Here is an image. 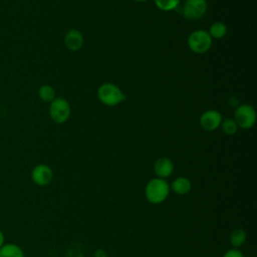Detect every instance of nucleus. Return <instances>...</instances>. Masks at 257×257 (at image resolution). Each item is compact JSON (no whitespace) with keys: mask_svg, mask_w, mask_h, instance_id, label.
<instances>
[{"mask_svg":"<svg viewBox=\"0 0 257 257\" xmlns=\"http://www.w3.org/2000/svg\"><path fill=\"white\" fill-rule=\"evenodd\" d=\"M38 96L44 102H51L55 96V89L49 84H43L38 88Z\"/></svg>","mask_w":257,"mask_h":257,"instance_id":"4468645a","label":"nucleus"},{"mask_svg":"<svg viewBox=\"0 0 257 257\" xmlns=\"http://www.w3.org/2000/svg\"><path fill=\"white\" fill-rule=\"evenodd\" d=\"M52 178H53L52 170L47 165L39 164L32 169L31 179L33 183L38 186H41V187L47 186L52 181Z\"/></svg>","mask_w":257,"mask_h":257,"instance_id":"6e6552de","label":"nucleus"},{"mask_svg":"<svg viewBox=\"0 0 257 257\" xmlns=\"http://www.w3.org/2000/svg\"><path fill=\"white\" fill-rule=\"evenodd\" d=\"M222 114L215 109H208L200 116V125L203 130L213 132L217 130L222 122Z\"/></svg>","mask_w":257,"mask_h":257,"instance_id":"0eeeda50","label":"nucleus"},{"mask_svg":"<svg viewBox=\"0 0 257 257\" xmlns=\"http://www.w3.org/2000/svg\"><path fill=\"white\" fill-rule=\"evenodd\" d=\"M170 189H172L173 192L178 195H186L191 191L192 184L188 178L178 177L172 182Z\"/></svg>","mask_w":257,"mask_h":257,"instance_id":"9b49d317","label":"nucleus"},{"mask_svg":"<svg viewBox=\"0 0 257 257\" xmlns=\"http://www.w3.org/2000/svg\"><path fill=\"white\" fill-rule=\"evenodd\" d=\"M154 171L158 178L167 179L174 172V164L173 162L166 157L159 158L154 165Z\"/></svg>","mask_w":257,"mask_h":257,"instance_id":"1a4fd4ad","label":"nucleus"},{"mask_svg":"<svg viewBox=\"0 0 257 257\" xmlns=\"http://www.w3.org/2000/svg\"><path fill=\"white\" fill-rule=\"evenodd\" d=\"M238 127L248 130L254 126L256 122L255 108L250 104H240L236 107L234 118Z\"/></svg>","mask_w":257,"mask_h":257,"instance_id":"39448f33","label":"nucleus"},{"mask_svg":"<svg viewBox=\"0 0 257 257\" xmlns=\"http://www.w3.org/2000/svg\"><path fill=\"white\" fill-rule=\"evenodd\" d=\"M220 126H221L222 131L228 136H232V135L236 134V132L238 130V125L233 118H226V119L222 120Z\"/></svg>","mask_w":257,"mask_h":257,"instance_id":"f3484780","label":"nucleus"},{"mask_svg":"<svg viewBox=\"0 0 257 257\" xmlns=\"http://www.w3.org/2000/svg\"><path fill=\"white\" fill-rule=\"evenodd\" d=\"M49 116L55 123H64L70 116V104L62 97H55L49 104Z\"/></svg>","mask_w":257,"mask_h":257,"instance_id":"20e7f679","label":"nucleus"},{"mask_svg":"<svg viewBox=\"0 0 257 257\" xmlns=\"http://www.w3.org/2000/svg\"><path fill=\"white\" fill-rule=\"evenodd\" d=\"M0 257H25V256L20 246L13 243H7V244H3L2 247L0 248Z\"/></svg>","mask_w":257,"mask_h":257,"instance_id":"f8f14e48","label":"nucleus"},{"mask_svg":"<svg viewBox=\"0 0 257 257\" xmlns=\"http://www.w3.org/2000/svg\"><path fill=\"white\" fill-rule=\"evenodd\" d=\"M154 1L156 6L163 11L174 10L180 4V0H154Z\"/></svg>","mask_w":257,"mask_h":257,"instance_id":"dca6fc26","label":"nucleus"},{"mask_svg":"<svg viewBox=\"0 0 257 257\" xmlns=\"http://www.w3.org/2000/svg\"><path fill=\"white\" fill-rule=\"evenodd\" d=\"M208 10L206 0H186L182 8L183 16L189 20H197L205 16Z\"/></svg>","mask_w":257,"mask_h":257,"instance_id":"423d86ee","label":"nucleus"},{"mask_svg":"<svg viewBox=\"0 0 257 257\" xmlns=\"http://www.w3.org/2000/svg\"><path fill=\"white\" fill-rule=\"evenodd\" d=\"M137 2H146V1H149V0H135Z\"/></svg>","mask_w":257,"mask_h":257,"instance_id":"aec40b11","label":"nucleus"},{"mask_svg":"<svg viewBox=\"0 0 257 257\" xmlns=\"http://www.w3.org/2000/svg\"><path fill=\"white\" fill-rule=\"evenodd\" d=\"M247 235L243 229H236L230 235V243L234 248L242 246L246 241Z\"/></svg>","mask_w":257,"mask_h":257,"instance_id":"2eb2a0df","label":"nucleus"},{"mask_svg":"<svg viewBox=\"0 0 257 257\" xmlns=\"http://www.w3.org/2000/svg\"><path fill=\"white\" fill-rule=\"evenodd\" d=\"M170 194V185L166 179L154 178L149 181L145 189L147 200L152 204L163 203Z\"/></svg>","mask_w":257,"mask_h":257,"instance_id":"f257e3e1","label":"nucleus"},{"mask_svg":"<svg viewBox=\"0 0 257 257\" xmlns=\"http://www.w3.org/2000/svg\"><path fill=\"white\" fill-rule=\"evenodd\" d=\"M208 33L210 34L212 39H221L227 33V26L221 21H216L210 26Z\"/></svg>","mask_w":257,"mask_h":257,"instance_id":"ddd939ff","label":"nucleus"},{"mask_svg":"<svg viewBox=\"0 0 257 257\" xmlns=\"http://www.w3.org/2000/svg\"><path fill=\"white\" fill-rule=\"evenodd\" d=\"M3 244H4V234H3V232L0 230V248L2 247Z\"/></svg>","mask_w":257,"mask_h":257,"instance_id":"6ab92c4d","label":"nucleus"},{"mask_svg":"<svg viewBox=\"0 0 257 257\" xmlns=\"http://www.w3.org/2000/svg\"><path fill=\"white\" fill-rule=\"evenodd\" d=\"M64 44L67 49L71 51H76L80 49L83 45V36L82 33L77 29H70L64 36Z\"/></svg>","mask_w":257,"mask_h":257,"instance_id":"9d476101","label":"nucleus"},{"mask_svg":"<svg viewBox=\"0 0 257 257\" xmlns=\"http://www.w3.org/2000/svg\"><path fill=\"white\" fill-rule=\"evenodd\" d=\"M213 39L207 30L198 29L193 31L188 37V46L196 54L208 52L212 46Z\"/></svg>","mask_w":257,"mask_h":257,"instance_id":"7ed1b4c3","label":"nucleus"},{"mask_svg":"<svg viewBox=\"0 0 257 257\" xmlns=\"http://www.w3.org/2000/svg\"><path fill=\"white\" fill-rule=\"evenodd\" d=\"M97 97L101 103L107 106H115L123 102L126 98L122 90L110 82L102 83L97 89Z\"/></svg>","mask_w":257,"mask_h":257,"instance_id":"f03ea898","label":"nucleus"},{"mask_svg":"<svg viewBox=\"0 0 257 257\" xmlns=\"http://www.w3.org/2000/svg\"><path fill=\"white\" fill-rule=\"evenodd\" d=\"M223 257H245V256H244V254H243L241 251H239L238 249H230V250H228V251L224 254Z\"/></svg>","mask_w":257,"mask_h":257,"instance_id":"a211bd4d","label":"nucleus"}]
</instances>
